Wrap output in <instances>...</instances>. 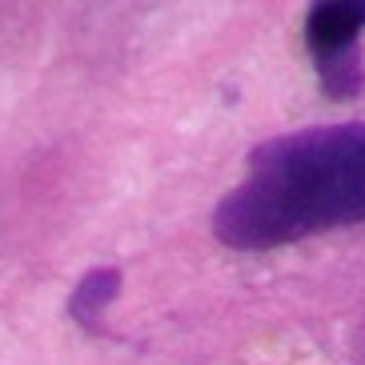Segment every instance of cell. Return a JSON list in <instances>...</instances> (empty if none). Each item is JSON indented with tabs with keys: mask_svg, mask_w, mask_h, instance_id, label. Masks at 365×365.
Listing matches in <instances>:
<instances>
[{
	"mask_svg": "<svg viewBox=\"0 0 365 365\" xmlns=\"http://www.w3.org/2000/svg\"><path fill=\"white\" fill-rule=\"evenodd\" d=\"M117 289H120V269H88L85 277H81V285L73 289V297H68L73 322L88 333L101 329V317L113 305Z\"/></svg>",
	"mask_w": 365,
	"mask_h": 365,
	"instance_id": "cell-3",
	"label": "cell"
},
{
	"mask_svg": "<svg viewBox=\"0 0 365 365\" xmlns=\"http://www.w3.org/2000/svg\"><path fill=\"white\" fill-rule=\"evenodd\" d=\"M365 221V125H322L265 140L245 181L217 205L213 229L233 249H273Z\"/></svg>",
	"mask_w": 365,
	"mask_h": 365,
	"instance_id": "cell-1",
	"label": "cell"
},
{
	"mask_svg": "<svg viewBox=\"0 0 365 365\" xmlns=\"http://www.w3.org/2000/svg\"><path fill=\"white\" fill-rule=\"evenodd\" d=\"M317 76H322L325 97H333V101L357 97L361 93V61H357V48L354 53H341V56H329V61H317Z\"/></svg>",
	"mask_w": 365,
	"mask_h": 365,
	"instance_id": "cell-4",
	"label": "cell"
},
{
	"mask_svg": "<svg viewBox=\"0 0 365 365\" xmlns=\"http://www.w3.org/2000/svg\"><path fill=\"white\" fill-rule=\"evenodd\" d=\"M361 29H365V0L317 4L305 21V44H309L313 61H329V56L354 53Z\"/></svg>",
	"mask_w": 365,
	"mask_h": 365,
	"instance_id": "cell-2",
	"label": "cell"
}]
</instances>
